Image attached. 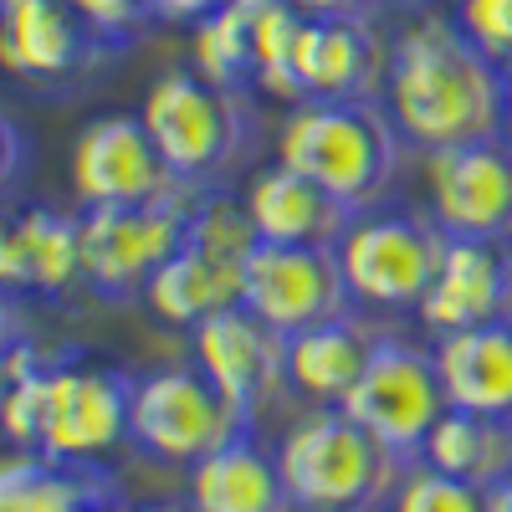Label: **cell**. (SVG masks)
<instances>
[{"mask_svg":"<svg viewBox=\"0 0 512 512\" xmlns=\"http://www.w3.org/2000/svg\"><path fill=\"white\" fill-rule=\"evenodd\" d=\"M36 359H41V354L26 344V338H11V344H0V400L11 395V384H16V379H21V374H26Z\"/></svg>","mask_w":512,"mask_h":512,"instance_id":"d6a6232c","label":"cell"},{"mask_svg":"<svg viewBox=\"0 0 512 512\" xmlns=\"http://www.w3.org/2000/svg\"><path fill=\"white\" fill-rule=\"evenodd\" d=\"M251 21H256V0H231L216 16L195 21L190 31V67L221 88H236L246 93L251 77H256V36H251Z\"/></svg>","mask_w":512,"mask_h":512,"instance_id":"cb8c5ba5","label":"cell"},{"mask_svg":"<svg viewBox=\"0 0 512 512\" xmlns=\"http://www.w3.org/2000/svg\"><path fill=\"white\" fill-rule=\"evenodd\" d=\"M241 308H251L272 333L292 338L318 328L328 318H344L354 308L344 267L333 246H272L256 241L246 256V287Z\"/></svg>","mask_w":512,"mask_h":512,"instance_id":"8fae6325","label":"cell"},{"mask_svg":"<svg viewBox=\"0 0 512 512\" xmlns=\"http://www.w3.org/2000/svg\"><path fill=\"white\" fill-rule=\"evenodd\" d=\"M11 338H21V323H16V303H11V292H0V344H11Z\"/></svg>","mask_w":512,"mask_h":512,"instance_id":"e575fe53","label":"cell"},{"mask_svg":"<svg viewBox=\"0 0 512 512\" xmlns=\"http://www.w3.org/2000/svg\"><path fill=\"white\" fill-rule=\"evenodd\" d=\"M88 512H128V507H123V502H118V492H113V497H103V502H98V507H88Z\"/></svg>","mask_w":512,"mask_h":512,"instance_id":"f35d334b","label":"cell"},{"mask_svg":"<svg viewBox=\"0 0 512 512\" xmlns=\"http://www.w3.org/2000/svg\"><path fill=\"white\" fill-rule=\"evenodd\" d=\"M236 195L256 241H272V246H338V236L349 226V210L328 190H318L308 175L287 169L282 159L251 169Z\"/></svg>","mask_w":512,"mask_h":512,"instance_id":"e0dca14e","label":"cell"},{"mask_svg":"<svg viewBox=\"0 0 512 512\" xmlns=\"http://www.w3.org/2000/svg\"><path fill=\"white\" fill-rule=\"evenodd\" d=\"M384 67H390V41H384L369 16H328L303 21L292 52V82L297 103L308 98H379Z\"/></svg>","mask_w":512,"mask_h":512,"instance_id":"9a60e30c","label":"cell"},{"mask_svg":"<svg viewBox=\"0 0 512 512\" xmlns=\"http://www.w3.org/2000/svg\"><path fill=\"white\" fill-rule=\"evenodd\" d=\"M344 410L384 451H395L400 461H420L425 441H431V431H436V420L451 410L441 369H436V354L384 328L379 349H374L364 379L349 390Z\"/></svg>","mask_w":512,"mask_h":512,"instance_id":"ba28073f","label":"cell"},{"mask_svg":"<svg viewBox=\"0 0 512 512\" xmlns=\"http://www.w3.org/2000/svg\"><path fill=\"white\" fill-rule=\"evenodd\" d=\"M379 333L384 328L364 313H344L282 338V390L303 395L308 405H344L379 349Z\"/></svg>","mask_w":512,"mask_h":512,"instance_id":"ac0fdd59","label":"cell"},{"mask_svg":"<svg viewBox=\"0 0 512 512\" xmlns=\"http://www.w3.org/2000/svg\"><path fill=\"white\" fill-rule=\"evenodd\" d=\"M221 6H231V0H149V11H154L159 21H185V26L216 16Z\"/></svg>","mask_w":512,"mask_h":512,"instance_id":"1f68e13d","label":"cell"},{"mask_svg":"<svg viewBox=\"0 0 512 512\" xmlns=\"http://www.w3.org/2000/svg\"><path fill=\"white\" fill-rule=\"evenodd\" d=\"M384 512H492V492L477 482L446 477L425 461H410L390 502H384Z\"/></svg>","mask_w":512,"mask_h":512,"instance_id":"484cf974","label":"cell"},{"mask_svg":"<svg viewBox=\"0 0 512 512\" xmlns=\"http://www.w3.org/2000/svg\"><path fill=\"white\" fill-rule=\"evenodd\" d=\"M502 88L507 77L461 36L441 11H420L390 36L379 103L400 128L405 149L436 154L472 139L502 134Z\"/></svg>","mask_w":512,"mask_h":512,"instance_id":"6da1fadb","label":"cell"},{"mask_svg":"<svg viewBox=\"0 0 512 512\" xmlns=\"http://www.w3.org/2000/svg\"><path fill=\"white\" fill-rule=\"evenodd\" d=\"M0 292H31V256H26V221L21 210L0 200Z\"/></svg>","mask_w":512,"mask_h":512,"instance_id":"f546056e","label":"cell"},{"mask_svg":"<svg viewBox=\"0 0 512 512\" xmlns=\"http://www.w3.org/2000/svg\"><path fill=\"white\" fill-rule=\"evenodd\" d=\"M241 287H246V262L221 256V251H210V246L185 236V246L149 277L144 308L169 328L195 333L205 318H216L226 308H241Z\"/></svg>","mask_w":512,"mask_h":512,"instance_id":"d6986e66","label":"cell"},{"mask_svg":"<svg viewBox=\"0 0 512 512\" xmlns=\"http://www.w3.org/2000/svg\"><path fill=\"white\" fill-rule=\"evenodd\" d=\"M282 6H292L297 16H308V21H328V16H359L369 0H282Z\"/></svg>","mask_w":512,"mask_h":512,"instance_id":"836d02e7","label":"cell"},{"mask_svg":"<svg viewBox=\"0 0 512 512\" xmlns=\"http://www.w3.org/2000/svg\"><path fill=\"white\" fill-rule=\"evenodd\" d=\"M420 461L446 472V477L477 482L492 492L512 472V420L477 415V410H446L436 420L431 441H425Z\"/></svg>","mask_w":512,"mask_h":512,"instance_id":"603a6c76","label":"cell"},{"mask_svg":"<svg viewBox=\"0 0 512 512\" xmlns=\"http://www.w3.org/2000/svg\"><path fill=\"white\" fill-rule=\"evenodd\" d=\"M195 195L169 200V205H93V210H77L82 287H88L93 297H108V303L144 297L149 277L185 246Z\"/></svg>","mask_w":512,"mask_h":512,"instance_id":"52a82bcc","label":"cell"},{"mask_svg":"<svg viewBox=\"0 0 512 512\" xmlns=\"http://www.w3.org/2000/svg\"><path fill=\"white\" fill-rule=\"evenodd\" d=\"M113 41H103L88 21L72 11V0H11L0 6V67L21 82L57 88L108 57Z\"/></svg>","mask_w":512,"mask_h":512,"instance_id":"4fadbf2b","label":"cell"},{"mask_svg":"<svg viewBox=\"0 0 512 512\" xmlns=\"http://www.w3.org/2000/svg\"><path fill=\"white\" fill-rule=\"evenodd\" d=\"M292 512H384L405 466L344 405H313L277 441Z\"/></svg>","mask_w":512,"mask_h":512,"instance_id":"3957f363","label":"cell"},{"mask_svg":"<svg viewBox=\"0 0 512 512\" xmlns=\"http://www.w3.org/2000/svg\"><path fill=\"white\" fill-rule=\"evenodd\" d=\"M492 512H512V472L492 487Z\"/></svg>","mask_w":512,"mask_h":512,"instance_id":"d590c367","label":"cell"},{"mask_svg":"<svg viewBox=\"0 0 512 512\" xmlns=\"http://www.w3.org/2000/svg\"><path fill=\"white\" fill-rule=\"evenodd\" d=\"M72 11L88 21L103 41H128L154 11H149V0H72Z\"/></svg>","mask_w":512,"mask_h":512,"instance_id":"f1b7e54d","label":"cell"},{"mask_svg":"<svg viewBox=\"0 0 512 512\" xmlns=\"http://www.w3.org/2000/svg\"><path fill=\"white\" fill-rule=\"evenodd\" d=\"M405 139L379 98H308L277 128V159L359 216L390 200Z\"/></svg>","mask_w":512,"mask_h":512,"instance_id":"7a4b0ae2","label":"cell"},{"mask_svg":"<svg viewBox=\"0 0 512 512\" xmlns=\"http://www.w3.org/2000/svg\"><path fill=\"white\" fill-rule=\"evenodd\" d=\"M451 21L502 77H512V0H451Z\"/></svg>","mask_w":512,"mask_h":512,"instance_id":"83f0119b","label":"cell"},{"mask_svg":"<svg viewBox=\"0 0 512 512\" xmlns=\"http://www.w3.org/2000/svg\"><path fill=\"white\" fill-rule=\"evenodd\" d=\"M26 164H31V139H26V128L16 118L0 113V200H6V190L26 175Z\"/></svg>","mask_w":512,"mask_h":512,"instance_id":"4dcf8cb0","label":"cell"},{"mask_svg":"<svg viewBox=\"0 0 512 512\" xmlns=\"http://www.w3.org/2000/svg\"><path fill=\"white\" fill-rule=\"evenodd\" d=\"M67 175L77 190V205H169L190 200L195 190L164 164L159 144L139 113H98L77 128Z\"/></svg>","mask_w":512,"mask_h":512,"instance_id":"9c48e42d","label":"cell"},{"mask_svg":"<svg viewBox=\"0 0 512 512\" xmlns=\"http://www.w3.org/2000/svg\"><path fill=\"white\" fill-rule=\"evenodd\" d=\"M113 497L103 466H62L36 451L0 456V512H88Z\"/></svg>","mask_w":512,"mask_h":512,"instance_id":"7402d4cb","label":"cell"},{"mask_svg":"<svg viewBox=\"0 0 512 512\" xmlns=\"http://www.w3.org/2000/svg\"><path fill=\"white\" fill-rule=\"evenodd\" d=\"M236 436H251V415L226 400L195 364H164L134 379L128 400V446L164 466H190L210 451L231 446Z\"/></svg>","mask_w":512,"mask_h":512,"instance_id":"8992f818","label":"cell"},{"mask_svg":"<svg viewBox=\"0 0 512 512\" xmlns=\"http://www.w3.org/2000/svg\"><path fill=\"white\" fill-rule=\"evenodd\" d=\"M190 349V364L246 415H256V405L282 390V333H272L251 308H226L205 318L190 333Z\"/></svg>","mask_w":512,"mask_h":512,"instance_id":"2e32d148","label":"cell"},{"mask_svg":"<svg viewBox=\"0 0 512 512\" xmlns=\"http://www.w3.org/2000/svg\"><path fill=\"white\" fill-rule=\"evenodd\" d=\"M26 256H31V292L41 297H67L82 287V236L77 216H62L52 205H26Z\"/></svg>","mask_w":512,"mask_h":512,"instance_id":"d4e9b609","label":"cell"},{"mask_svg":"<svg viewBox=\"0 0 512 512\" xmlns=\"http://www.w3.org/2000/svg\"><path fill=\"white\" fill-rule=\"evenodd\" d=\"M502 139L512 144V77H507V88H502Z\"/></svg>","mask_w":512,"mask_h":512,"instance_id":"8d00e7d4","label":"cell"},{"mask_svg":"<svg viewBox=\"0 0 512 512\" xmlns=\"http://www.w3.org/2000/svg\"><path fill=\"white\" fill-rule=\"evenodd\" d=\"M425 210L446 236L512 241V144L497 134L425 154Z\"/></svg>","mask_w":512,"mask_h":512,"instance_id":"7c38bea8","label":"cell"},{"mask_svg":"<svg viewBox=\"0 0 512 512\" xmlns=\"http://www.w3.org/2000/svg\"><path fill=\"white\" fill-rule=\"evenodd\" d=\"M415 318L436 338L512 318V241L446 236L441 272H436L431 292L420 297Z\"/></svg>","mask_w":512,"mask_h":512,"instance_id":"5bb4252c","label":"cell"},{"mask_svg":"<svg viewBox=\"0 0 512 512\" xmlns=\"http://www.w3.org/2000/svg\"><path fill=\"white\" fill-rule=\"evenodd\" d=\"M149 139L159 144L164 164L190 190H216V180L236 164L251 139V113L236 88L200 77L195 67H169L149 82L139 108Z\"/></svg>","mask_w":512,"mask_h":512,"instance_id":"5b68a950","label":"cell"},{"mask_svg":"<svg viewBox=\"0 0 512 512\" xmlns=\"http://www.w3.org/2000/svg\"><path fill=\"white\" fill-rule=\"evenodd\" d=\"M139 512H195L190 502H154V507H139Z\"/></svg>","mask_w":512,"mask_h":512,"instance_id":"74e56055","label":"cell"},{"mask_svg":"<svg viewBox=\"0 0 512 512\" xmlns=\"http://www.w3.org/2000/svg\"><path fill=\"white\" fill-rule=\"evenodd\" d=\"M431 354H436L451 410L512 420V318L441 333Z\"/></svg>","mask_w":512,"mask_h":512,"instance_id":"ffe728a7","label":"cell"},{"mask_svg":"<svg viewBox=\"0 0 512 512\" xmlns=\"http://www.w3.org/2000/svg\"><path fill=\"white\" fill-rule=\"evenodd\" d=\"M190 507L195 512H292L277 451L236 436L190 466Z\"/></svg>","mask_w":512,"mask_h":512,"instance_id":"44dd1931","label":"cell"},{"mask_svg":"<svg viewBox=\"0 0 512 512\" xmlns=\"http://www.w3.org/2000/svg\"><path fill=\"white\" fill-rule=\"evenodd\" d=\"M47 410H52V359H36L11 384V395L0 400V441H6L11 451H41Z\"/></svg>","mask_w":512,"mask_h":512,"instance_id":"4316f807","label":"cell"},{"mask_svg":"<svg viewBox=\"0 0 512 512\" xmlns=\"http://www.w3.org/2000/svg\"><path fill=\"white\" fill-rule=\"evenodd\" d=\"M333 251H338V267H344L354 308L415 313L441 272L446 231L431 221V210L384 200V205H369L359 216H349Z\"/></svg>","mask_w":512,"mask_h":512,"instance_id":"277c9868","label":"cell"},{"mask_svg":"<svg viewBox=\"0 0 512 512\" xmlns=\"http://www.w3.org/2000/svg\"><path fill=\"white\" fill-rule=\"evenodd\" d=\"M128 400H134V374L82 354H57L47 436L36 456L62 466H103L128 441Z\"/></svg>","mask_w":512,"mask_h":512,"instance_id":"30bf717a","label":"cell"}]
</instances>
